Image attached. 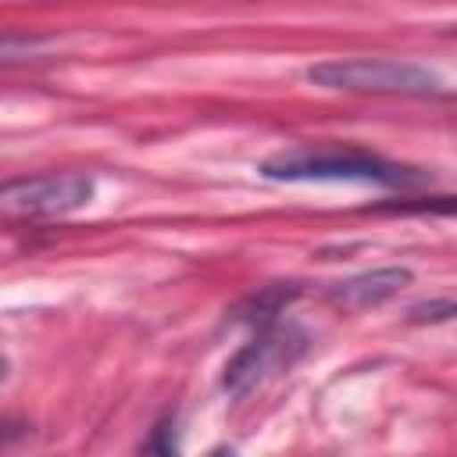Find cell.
Instances as JSON below:
<instances>
[{"mask_svg": "<svg viewBox=\"0 0 457 457\" xmlns=\"http://www.w3.org/2000/svg\"><path fill=\"white\" fill-rule=\"evenodd\" d=\"M264 179L275 182H375V186H418L425 182L421 168H407L364 150L343 146H293L271 154L261 164Z\"/></svg>", "mask_w": 457, "mask_h": 457, "instance_id": "cell-1", "label": "cell"}, {"mask_svg": "<svg viewBox=\"0 0 457 457\" xmlns=\"http://www.w3.org/2000/svg\"><path fill=\"white\" fill-rule=\"evenodd\" d=\"M307 82L339 93H389V96H443L446 82L414 61L396 57H332L307 68Z\"/></svg>", "mask_w": 457, "mask_h": 457, "instance_id": "cell-2", "label": "cell"}, {"mask_svg": "<svg viewBox=\"0 0 457 457\" xmlns=\"http://www.w3.org/2000/svg\"><path fill=\"white\" fill-rule=\"evenodd\" d=\"M307 353V332L296 325H268V328H253L250 343H243L221 375V389L228 396H246L250 389H257L261 382H268L271 375L293 368L300 357Z\"/></svg>", "mask_w": 457, "mask_h": 457, "instance_id": "cell-3", "label": "cell"}, {"mask_svg": "<svg viewBox=\"0 0 457 457\" xmlns=\"http://www.w3.org/2000/svg\"><path fill=\"white\" fill-rule=\"evenodd\" d=\"M93 175L86 171H39L21 179L0 182V214H29V218H50L79 211L93 200Z\"/></svg>", "mask_w": 457, "mask_h": 457, "instance_id": "cell-4", "label": "cell"}, {"mask_svg": "<svg viewBox=\"0 0 457 457\" xmlns=\"http://www.w3.org/2000/svg\"><path fill=\"white\" fill-rule=\"evenodd\" d=\"M407 282H411V268H375V271H361L353 278L336 282L328 289V300L343 311H368L396 296Z\"/></svg>", "mask_w": 457, "mask_h": 457, "instance_id": "cell-5", "label": "cell"}, {"mask_svg": "<svg viewBox=\"0 0 457 457\" xmlns=\"http://www.w3.org/2000/svg\"><path fill=\"white\" fill-rule=\"evenodd\" d=\"M296 293H300L296 286H282V282L264 286V289L250 293L239 307H232V321H243V325H250V328H268V325L278 321V314L293 303Z\"/></svg>", "mask_w": 457, "mask_h": 457, "instance_id": "cell-6", "label": "cell"}, {"mask_svg": "<svg viewBox=\"0 0 457 457\" xmlns=\"http://www.w3.org/2000/svg\"><path fill=\"white\" fill-rule=\"evenodd\" d=\"M139 457H179V425H175V418H164L150 428Z\"/></svg>", "mask_w": 457, "mask_h": 457, "instance_id": "cell-7", "label": "cell"}, {"mask_svg": "<svg viewBox=\"0 0 457 457\" xmlns=\"http://www.w3.org/2000/svg\"><path fill=\"white\" fill-rule=\"evenodd\" d=\"M453 311H457L453 300H450V296H439V300L414 303V307H411V321H414V325H425V321H450Z\"/></svg>", "mask_w": 457, "mask_h": 457, "instance_id": "cell-8", "label": "cell"}, {"mask_svg": "<svg viewBox=\"0 0 457 457\" xmlns=\"http://www.w3.org/2000/svg\"><path fill=\"white\" fill-rule=\"evenodd\" d=\"M25 436V425L21 421H0V450H7L11 443H18Z\"/></svg>", "mask_w": 457, "mask_h": 457, "instance_id": "cell-9", "label": "cell"}, {"mask_svg": "<svg viewBox=\"0 0 457 457\" xmlns=\"http://www.w3.org/2000/svg\"><path fill=\"white\" fill-rule=\"evenodd\" d=\"M207 457H236V450H232V446H218V450H211Z\"/></svg>", "mask_w": 457, "mask_h": 457, "instance_id": "cell-10", "label": "cell"}, {"mask_svg": "<svg viewBox=\"0 0 457 457\" xmlns=\"http://www.w3.org/2000/svg\"><path fill=\"white\" fill-rule=\"evenodd\" d=\"M4 375H7V361L0 357V382H4Z\"/></svg>", "mask_w": 457, "mask_h": 457, "instance_id": "cell-11", "label": "cell"}]
</instances>
